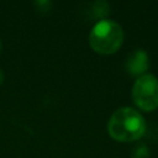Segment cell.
Segmentation results:
<instances>
[{
  "mask_svg": "<svg viewBox=\"0 0 158 158\" xmlns=\"http://www.w3.org/2000/svg\"><path fill=\"white\" fill-rule=\"evenodd\" d=\"M109 10H110V7H109V4L106 1H102V0L95 1L91 5V16L94 19H98L99 21L105 20L107 14H109Z\"/></svg>",
  "mask_w": 158,
  "mask_h": 158,
  "instance_id": "5",
  "label": "cell"
},
{
  "mask_svg": "<svg viewBox=\"0 0 158 158\" xmlns=\"http://www.w3.org/2000/svg\"><path fill=\"white\" fill-rule=\"evenodd\" d=\"M122 27L112 20L98 21L89 35V43L91 48L101 54H111L116 52L123 42Z\"/></svg>",
  "mask_w": 158,
  "mask_h": 158,
  "instance_id": "2",
  "label": "cell"
},
{
  "mask_svg": "<svg viewBox=\"0 0 158 158\" xmlns=\"http://www.w3.org/2000/svg\"><path fill=\"white\" fill-rule=\"evenodd\" d=\"M132 158H149V152L146 144H138L135 147V149L131 153Z\"/></svg>",
  "mask_w": 158,
  "mask_h": 158,
  "instance_id": "6",
  "label": "cell"
},
{
  "mask_svg": "<svg viewBox=\"0 0 158 158\" xmlns=\"http://www.w3.org/2000/svg\"><path fill=\"white\" fill-rule=\"evenodd\" d=\"M109 135L121 142H131L143 136L146 131V121L143 116L130 106L117 109L107 122Z\"/></svg>",
  "mask_w": 158,
  "mask_h": 158,
  "instance_id": "1",
  "label": "cell"
},
{
  "mask_svg": "<svg viewBox=\"0 0 158 158\" xmlns=\"http://www.w3.org/2000/svg\"><path fill=\"white\" fill-rule=\"evenodd\" d=\"M132 99L135 104L144 111L157 109L158 78L153 74H143L138 77L132 86Z\"/></svg>",
  "mask_w": 158,
  "mask_h": 158,
  "instance_id": "3",
  "label": "cell"
},
{
  "mask_svg": "<svg viewBox=\"0 0 158 158\" xmlns=\"http://www.w3.org/2000/svg\"><path fill=\"white\" fill-rule=\"evenodd\" d=\"M2 80H4V73H2V70L0 69V84L2 83Z\"/></svg>",
  "mask_w": 158,
  "mask_h": 158,
  "instance_id": "7",
  "label": "cell"
},
{
  "mask_svg": "<svg viewBox=\"0 0 158 158\" xmlns=\"http://www.w3.org/2000/svg\"><path fill=\"white\" fill-rule=\"evenodd\" d=\"M0 51H1V40H0Z\"/></svg>",
  "mask_w": 158,
  "mask_h": 158,
  "instance_id": "8",
  "label": "cell"
},
{
  "mask_svg": "<svg viewBox=\"0 0 158 158\" xmlns=\"http://www.w3.org/2000/svg\"><path fill=\"white\" fill-rule=\"evenodd\" d=\"M149 67L148 54L144 49H136L132 52L126 60V69L131 75H143Z\"/></svg>",
  "mask_w": 158,
  "mask_h": 158,
  "instance_id": "4",
  "label": "cell"
}]
</instances>
